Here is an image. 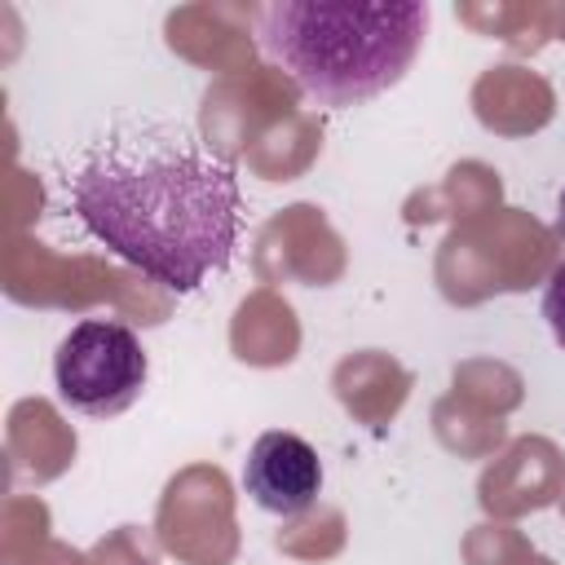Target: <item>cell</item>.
I'll return each instance as SVG.
<instances>
[{"instance_id":"1","label":"cell","mask_w":565,"mask_h":565,"mask_svg":"<svg viewBox=\"0 0 565 565\" xmlns=\"http://www.w3.org/2000/svg\"><path fill=\"white\" fill-rule=\"evenodd\" d=\"M71 207L106 252L168 291H194L221 274L243 230L230 159L199 132L159 119L110 128L79 159Z\"/></svg>"},{"instance_id":"2","label":"cell","mask_w":565,"mask_h":565,"mask_svg":"<svg viewBox=\"0 0 565 565\" xmlns=\"http://www.w3.org/2000/svg\"><path fill=\"white\" fill-rule=\"evenodd\" d=\"M428 31V4H318L278 0L256 9V40L287 79L322 106H358L393 88Z\"/></svg>"},{"instance_id":"3","label":"cell","mask_w":565,"mask_h":565,"mask_svg":"<svg viewBox=\"0 0 565 565\" xmlns=\"http://www.w3.org/2000/svg\"><path fill=\"white\" fill-rule=\"evenodd\" d=\"M146 349L124 322L88 318L75 322L57 353H53V380L71 411L110 419L128 411L146 388Z\"/></svg>"},{"instance_id":"4","label":"cell","mask_w":565,"mask_h":565,"mask_svg":"<svg viewBox=\"0 0 565 565\" xmlns=\"http://www.w3.org/2000/svg\"><path fill=\"white\" fill-rule=\"evenodd\" d=\"M243 490L274 516H300L322 490L318 450L296 433H260L243 463Z\"/></svg>"},{"instance_id":"5","label":"cell","mask_w":565,"mask_h":565,"mask_svg":"<svg viewBox=\"0 0 565 565\" xmlns=\"http://www.w3.org/2000/svg\"><path fill=\"white\" fill-rule=\"evenodd\" d=\"M543 318H547V327H552L556 344L565 349V260L552 269L547 287H543Z\"/></svg>"},{"instance_id":"6","label":"cell","mask_w":565,"mask_h":565,"mask_svg":"<svg viewBox=\"0 0 565 565\" xmlns=\"http://www.w3.org/2000/svg\"><path fill=\"white\" fill-rule=\"evenodd\" d=\"M556 234L565 238V190H561V199H556Z\"/></svg>"}]
</instances>
